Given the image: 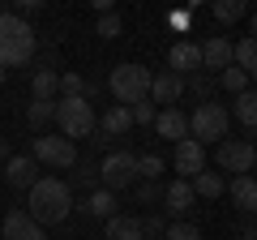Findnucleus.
<instances>
[{"label":"nucleus","mask_w":257,"mask_h":240,"mask_svg":"<svg viewBox=\"0 0 257 240\" xmlns=\"http://www.w3.org/2000/svg\"><path fill=\"white\" fill-rule=\"evenodd\" d=\"M0 240H47V236L26 210H9L0 219Z\"/></svg>","instance_id":"obj_12"},{"label":"nucleus","mask_w":257,"mask_h":240,"mask_svg":"<svg viewBox=\"0 0 257 240\" xmlns=\"http://www.w3.org/2000/svg\"><path fill=\"white\" fill-rule=\"evenodd\" d=\"M30 90H35V99H56V94H60V73H56V69H35Z\"/></svg>","instance_id":"obj_24"},{"label":"nucleus","mask_w":257,"mask_h":240,"mask_svg":"<svg viewBox=\"0 0 257 240\" xmlns=\"http://www.w3.org/2000/svg\"><path fill=\"white\" fill-rule=\"evenodd\" d=\"M184 90H193V94H197V99H210V82H206V77H193V82H184Z\"/></svg>","instance_id":"obj_35"},{"label":"nucleus","mask_w":257,"mask_h":240,"mask_svg":"<svg viewBox=\"0 0 257 240\" xmlns=\"http://www.w3.org/2000/svg\"><path fill=\"white\" fill-rule=\"evenodd\" d=\"M128 129H133V116H128V107H120V103H111V107L99 116V133L103 138H124Z\"/></svg>","instance_id":"obj_17"},{"label":"nucleus","mask_w":257,"mask_h":240,"mask_svg":"<svg viewBox=\"0 0 257 240\" xmlns=\"http://www.w3.org/2000/svg\"><path fill=\"white\" fill-rule=\"evenodd\" d=\"M107 240H142V219L138 214H111L107 219Z\"/></svg>","instance_id":"obj_19"},{"label":"nucleus","mask_w":257,"mask_h":240,"mask_svg":"<svg viewBox=\"0 0 257 240\" xmlns=\"http://www.w3.org/2000/svg\"><path fill=\"white\" fill-rule=\"evenodd\" d=\"M189 185H193V193H197V197H210V202L227 193V180H223L219 172H197V176L189 180Z\"/></svg>","instance_id":"obj_20"},{"label":"nucleus","mask_w":257,"mask_h":240,"mask_svg":"<svg viewBox=\"0 0 257 240\" xmlns=\"http://www.w3.org/2000/svg\"><path fill=\"white\" fill-rule=\"evenodd\" d=\"M219 82H223V90H231V94H244V90H248V73H244V69H236V65L223 69Z\"/></svg>","instance_id":"obj_28"},{"label":"nucleus","mask_w":257,"mask_h":240,"mask_svg":"<svg viewBox=\"0 0 257 240\" xmlns=\"http://www.w3.org/2000/svg\"><path fill=\"white\" fill-rule=\"evenodd\" d=\"M128 116H133V125H155V116H159V107L155 103H133V107H128Z\"/></svg>","instance_id":"obj_33"},{"label":"nucleus","mask_w":257,"mask_h":240,"mask_svg":"<svg viewBox=\"0 0 257 240\" xmlns=\"http://www.w3.org/2000/svg\"><path fill=\"white\" fill-rule=\"evenodd\" d=\"M39 39H35V26H30L22 13H0V65L5 69H18L35 56Z\"/></svg>","instance_id":"obj_2"},{"label":"nucleus","mask_w":257,"mask_h":240,"mask_svg":"<svg viewBox=\"0 0 257 240\" xmlns=\"http://www.w3.org/2000/svg\"><path fill=\"white\" fill-rule=\"evenodd\" d=\"M193 202H197V193H193L189 180H172V185L163 189V210H167V223L184 219V214L193 210Z\"/></svg>","instance_id":"obj_11"},{"label":"nucleus","mask_w":257,"mask_h":240,"mask_svg":"<svg viewBox=\"0 0 257 240\" xmlns=\"http://www.w3.org/2000/svg\"><path fill=\"white\" fill-rule=\"evenodd\" d=\"M133 185H138V155H133V150H111V155H103L99 189L120 193V189H133Z\"/></svg>","instance_id":"obj_6"},{"label":"nucleus","mask_w":257,"mask_h":240,"mask_svg":"<svg viewBox=\"0 0 257 240\" xmlns=\"http://www.w3.org/2000/svg\"><path fill=\"white\" fill-rule=\"evenodd\" d=\"M172 167H176V172H180V180H193V176H197V172H206V146H202V142H193V138L176 142Z\"/></svg>","instance_id":"obj_9"},{"label":"nucleus","mask_w":257,"mask_h":240,"mask_svg":"<svg viewBox=\"0 0 257 240\" xmlns=\"http://www.w3.org/2000/svg\"><path fill=\"white\" fill-rule=\"evenodd\" d=\"M167 65H172V73L180 77H193L202 73V43H172V52H167Z\"/></svg>","instance_id":"obj_13"},{"label":"nucleus","mask_w":257,"mask_h":240,"mask_svg":"<svg viewBox=\"0 0 257 240\" xmlns=\"http://www.w3.org/2000/svg\"><path fill=\"white\" fill-rule=\"evenodd\" d=\"M210 13H214V22H240L244 18V0H214Z\"/></svg>","instance_id":"obj_26"},{"label":"nucleus","mask_w":257,"mask_h":240,"mask_svg":"<svg viewBox=\"0 0 257 240\" xmlns=\"http://www.w3.org/2000/svg\"><path fill=\"white\" fill-rule=\"evenodd\" d=\"M227 125H231L227 107H223V103H214V99H206V103H197V107H193V116H189V138L202 142V146H210V142L227 138Z\"/></svg>","instance_id":"obj_5"},{"label":"nucleus","mask_w":257,"mask_h":240,"mask_svg":"<svg viewBox=\"0 0 257 240\" xmlns=\"http://www.w3.org/2000/svg\"><path fill=\"white\" fill-rule=\"evenodd\" d=\"M26 120H30V129H35V133H47V125L56 120V99H35L26 107Z\"/></svg>","instance_id":"obj_23"},{"label":"nucleus","mask_w":257,"mask_h":240,"mask_svg":"<svg viewBox=\"0 0 257 240\" xmlns=\"http://www.w3.org/2000/svg\"><path fill=\"white\" fill-rule=\"evenodd\" d=\"M138 206H150V202H163V185L159 180H138Z\"/></svg>","instance_id":"obj_30"},{"label":"nucleus","mask_w":257,"mask_h":240,"mask_svg":"<svg viewBox=\"0 0 257 240\" xmlns=\"http://www.w3.org/2000/svg\"><path fill=\"white\" fill-rule=\"evenodd\" d=\"M150 82H155V73H150L146 65H116V69H111V77H107L111 99H116L120 107L146 103L150 99Z\"/></svg>","instance_id":"obj_3"},{"label":"nucleus","mask_w":257,"mask_h":240,"mask_svg":"<svg viewBox=\"0 0 257 240\" xmlns=\"http://www.w3.org/2000/svg\"><path fill=\"white\" fill-rule=\"evenodd\" d=\"M227 193H231V202H236L244 214H257V180L253 176H231Z\"/></svg>","instance_id":"obj_16"},{"label":"nucleus","mask_w":257,"mask_h":240,"mask_svg":"<svg viewBox=\"0 0 257 240\" xmlns=\"http://www.w3.org/2000/svg\"><path fill=\"white\" fill-rule=\"evenodd\" d=\"M5 77H9V69H5V65H0V86H5Z\"/></svg>","instance_id":"obj_40"},{"label":"nucleus","mask_w":257,"mask_h":240,"mask_svg":"<svg viewBox=\"0 0 257 240\" xmlns=\"http://www.w3.org/2000/svg\"><path fill=\"white\" fill-rule=\"evenodd\" d=\"M180 94H184V77L180 73H172V69L155 73V82H150V103H155V107H180Z\"/></svg>","instance_id":"obj_10"},{"label":"nucleus","mask_w":257,"mask_h":240,"mask_svg":"<svg viewBox=\"0 0 257 240\" xmlns=\"http://www.w3.org/2000/svg\"><path fill=\"white\" fill-rule=\"evenodd\" d=\"M248 82H257V65H253V69H248Z\"/></svg>","instance_id":"obj_41"},{"label":"nucleus","mask_w":257,"mask_h":240,"mask_svg":"<svg viewBox=\"0 0 257 240\" xmlns=\"http://www.w3.org/2000/svg\"><path fill=\"white\" fill-rule=\"evenodd\" d=\"M253 180H257V163H253Z\"/></svg>","instance_id":"obj_42"},{"label":"nucleus","mask_w":257,"mask_h":240,"mask_svg":"<svg viewBox=\"0 0 257 240\" xmlns=\"http://www.w3.org/2000/svg\"><path fill=\"white\" fill-rule=\"evenodd\" d=\"M39 180V163L30 155H9V163H5V185L9 189H26L30 193V185Z\"/></svg>","instance_id":"obj_14"},{"label":"nucleus","mask_w":257,"mask_h":240,"mask_svg":"<svg viewBox=\"0 0 257 240\" xmlns=\"http://www.w3.org/2000/svg\"><path fill=\"white\" fill-rule=\"evenodd\" d=\"M159 172H163V159H159L155 150L138 155V180H159Z\"/></svg>","instance_id":"obj_29"},{"label":"nucleus","mask_w":257,"mask_h":240,"mask_svg":"<svg viewBox=\"0 0 257 240\" xmlns=\"http://www.w3.org/2000/svg\"><path fill=\"white\" fill-rule=\"evenodd\" d=\"M253 133H257V129H253Z\"/></svg>","instance_id":"obj_43"},{"label":"nucleus","mask_w":257,"mask_h":240,"mask_svg":"<svg viewBox=\"0 0 257 240\" xmlns=\"http://www.w3.org/2000/svg\"><path fill=\"white\" fill-rule=\"evenodd\" d=\"M167 22H172L176 30H189V9H176V13H172V18H167Z\"/></svg>","instance_id":"obj_36"},{"label":"nucleus","mask_w":257,"mask_h":240,"mask_svg":"<svg viewBox=\"0 0 257 240\" xmlns=\"http://www.w3.org/2000/svg\"><path fill=\"white\" fill-rule=\"evenodd\" d=\"M202 69H219V73H223V69H231V43H227V39L214 35V39H206V43H202Z\"/></svg>","instance_id":"obj_18"},{"label":"nucleus","mask_w":257,"mask_h":240,"mask_svg":"<svg viewBox=\"0 0 257 240\" xmlns=\"http://www.w3.org/2000/svg\"><path fill=\"white\" fill-rule=\"evenodd\" d=\"M214 159H219V167L231 172V176H253L257 146H253V138H223L219 150H214Z\"/></svg>","instance_id":"obj_8"},{"label":"nucleus","mask_w":257,"mask_h":240,"mask_svg":"<svg viewBox=\"0 0 257 240\" xmlns=\"http://www.w3.org/2000/svg\"><path fill=\"white\" fill-rule=\"evenodd\" d=\"M231 65L244 69V73L257 65V39H253V35H244L240 43H231Z\"/></svg>","instance_id":"obj_25"},{"label":"nucleus","mask_w":257,"mask_h":240,"mask_svg":"<svg viewBox=\"0 0 257 240\" xmlns=\"http://www.w3.org/2000/svg\"><path fill=\"white\" fill-rule=\"evenodd\" d=\"M227 116H236L244 129H257V90H244V94H236V103H231V111Z\"/></svg>","instance_id":"obj_22"},{"label":"nucleus","mask_w":257,"mask_h":240,"mask_svg":"<svg viewBox=\"0 0 257 240\" xmlns=\"http://www.w3.org/2000/svg\"><path fill=\"white\" fill-rule=\"evenodd\" d=\"M253 231H257V227H253Z\"/></svg>","instance_id":"obj_44"},{"label":"nucleus","mask_w":257,"mask_h":240,"mask_svg":"<svg viewBox=\"0 0 257 240\" xmlns=\"http://www.w3.org/2000/svg\"><path fill=\"white\" fill-rule=\"evenodd\" d=\"M163 231H167L163 214H146V219H142V240H163Z\"/></svg>","instance_id":"obj_31"},{"label":"nucleus","mask_w":257,"mask_h":240,"mask_svg":"<svg viewBox=\"0 0 257 240\" xmlns=\"http://www.w3.org/2000/svg\"><path fill=\"white\" fill-rule=\"evenodd\" d=\"M18 9L22 13H35V9H43V0H18Z\"/></svg>","instance_id":"obj_37"},{"label":"nucleus","mask_w":257,"mask_h":240,"mask_svg":"<svg viewBox=\"0 0 257 240\" xmlns=\"http://www.w3.org/2000/svg\"><path fill=\"white\" fill-rule=\"evenodd\" d=\"M30 159L56 167V172H69V167H77V146L69 138H60V133H39L30 142Z\"/></svg>","instance_id":"obj_7"},{"label":"nucleus","mask_w":257,"mask_h":240,"mask_svg":"<svg viewBox=\"0 0 257 240\" xmlns=\"http://www.w3.org/2000/svg\"><path fill=\"white\" fill-rule=\"evenodd\" d=\"M248 30H253V39H257V13H253V18H248Z\"/></svg>","instance_id":"obj_39"},{"label":"nucleus","mask_w":257,"mask_h":240,"mask_svg":"<svg viewBox=\"0 0 257 240\" xmlns=\"http://www.w3.org/2000/svg\"><path fill=\"white\" fill-rule=\"evenodd\" d=\"M155 129H159V138H167V142H184L189 138V116H184L180 107H159Z\"/></svg>","instance_id":"obj_15"},{"label":"nucleus","mask_w":257,"mask_h":240,"mask_svg":"<svg viewBox=\"0 0 257 240\" xmlns=\"http://www.w3.org/2000/svg\"><path fill=\"white\" fill-rule=\"evenodd\" d=\"M73 210V189L64 180H52V176H39L26 193V214L39 223V227H56V223L69 219Z\"/></svg>","instance_id":"obj_1"},{"label":"nucleus","mask_w":257,"mask_h":240,"mask_svg":"<svg viewBox=\"0 0 257 240\" xmlns=\"http://www.w3.org/2000/svg\"><path fill=\"white\" fill-rule=\"evenodd\" d=\"M0 163H9V142L0 138Z\"/></svg>","instance_id":"obj_38"},{"label":"nucleus","mask_w":257,"mask_h":240,"mask_svg":"<svg viewBox=\"0 0 257 240\" xmlns=\"http://www.w3.org/2000/svg\"><path fill=\"white\" fill-rule=\"evenodd\" d=\"M163 240H202V227H197V223H189V219H176V223H167Z\"/></svg>","instance_id":"obj_27"},{"label":"nucleus","mask_w":257,"mask_h":240,"mask_svg":"<svg viewBox=\"0 0 257 240\" xmlns=\"http://www.w3.org/2000/svg\"><path fill=\"white\" fill-rule=\"evenodd\" d=\"M56 129H60V138H90L94 129H99V116H94V107L86 99H56Z\"/></svg>","instance_id":"obj_4"},{"label":"nucleus","mask_w":257,"mask_h":240,"mask_svg":"<svg viewBox=\"0 0 257 240\" xmlns=\"http://www.w3.org/2000/svg\"><path fill=\"white\" fill-rule=\"evenodd\" d=\"M77 185H99V163H77Z\"/></svg>","instance_id":"obj_34"},{"label":"nucleus","mask_w":257,"mask_h":240,"mask_svg":"<svg viewBox=\"0 0 257 240\" xmlns=\"http://www.w3.org/2000/svg\"><path fill=\"white\" fill-rule=\"evenodd\" d=\"M120 30H124V22H120V13H99V35L103 39H120Z\"/></svg>","instance_id":"obj_32"},{"label":"nucleus","mask_w":257,"mask_h":240,"mask_svg":"<svg viewBox=\"0 0 257 240\" xmlns=\"http://www.w3.org/2000/svg\"><path fill=\"white\" fill-rule=\"evenodd\" d=\"M82 210H86V214H94V219H103V223H107L111 214H116V193H107V189H94V193H90V197L82 202Z\"/></svg>","instance_id":"obj_21"}]
</instances>
